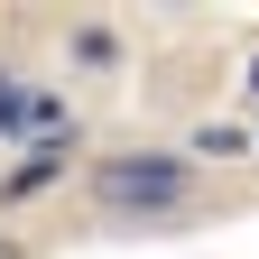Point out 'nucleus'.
Returning a JSON list of instances; mask_svg holds the SVG:
<instances>
[{
  "instance_id": "obj_6",
  "label": "nucleus",
  "mask_w": 259,
  "mask_h": 259,
  "mask_svg": "<svg viewBox=\"0 0 259 259\" xmlns=\"http://www.w3.org/2000/svg\"><path fill=\"white\" fill-rule=\"evenodd\" d=\"M241 93H250V102H259V56H250V65H241Z\"/></svg>"
},
{
  "instance_id": "obj_3",
  "label": "nucleus",
  "mask_w": 259,
  "mask_h": 259,
  "mask_svg": "<svg viewBox=\"0 0 259 259\" xmlns=\"http://www.w3.org/2000/svg\"><path fill=\"white\" fill-rule=\"evenodd\" d=\"M74 157H83V120H74V130H56V139H37V148H19V167L0 176V204H28V194H47L65 167H74ZM83 167H93V157H83Z\"/></svg>"
},
{
  "instance_id": "obj_4",
  "label": "nucleus",
  "mask_w": 259,
  "mask_h": 259,
  "mask_svg": "<svg viewBox=\"0 0 259 259\" xmlns=\"http://www.w3.org/2000/svg\"><path fill=\"white\" fill-rule=\"evenodd\" d=\"M65 47H74V65H120V37H111L102 19H83L74 37H65Z\"/></svg>"
},
{
  "instance_id": "obj_7",
  "label": "nucleus",
  "mask_w": 259,
  "mask_h": 259,
  "mask_svg": "<svg viewBox=\"0 0 259 259\" xmlns=\"http://www.w3.org/2000/svg\"><path fill=\"white\" fill-rule=\"evenodd\" d=\"M0 259H28V250H19V241H10V232H0Z\"/></svg>"
},
{
  "instance_id": "obj_2",
  "label": "nucleus",
  "mask_w": 259,
  "mask_h": 259,
  "mask_svg": "<svg viewBox=\"0 0 259 259\" xmlns=\"http://www.w3.org/2000/svg\"><path fill=\"white\" fill-rule=\"evenodd\" d=\"M56 130H74L65 93L56 83H28L19 65L0 56V139H10V148H37V139H56Z\"/></svg>"
},
{
  "instance_id": "obj_1",
  "label": "nucleus",
  "mask_w": 259,
  "mask_h": 259,
  "mask_svg": "<svg viewBox=\"0 0 259 259\" xmlns=\"http://www.w3.org/2000/svg\"><path fill=\"white\" fill-rule=\"evenodd\" d=\"M83 194L111 222H167L194 204V148H111L83 167Z\"/></svg>"
},
{
  "instance_id": "obj_5",
  "label": "nucleus",
  "mask_w": 259,
  "mask_h": 259,
  "mask_svg": "<svg viewBox=\"0 0 259 259\" xmlns=\"http://www.w3.org/2000/svg\"><path fill=\"white\" fill-rule=\"evenodd\" d=\"M185 148H194V157H241L250 139H241V130H232V120H204V130H194V139H185Z\"/></svg>"
}]
</instances>
